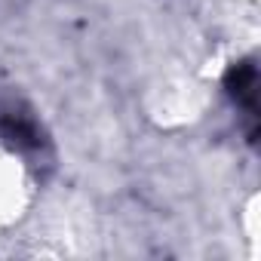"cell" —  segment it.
Wrapping results in <instances>:
<instances>
[{
    "label": "cell",
    "instance_id": "obj_1",
    "mask_svg": "<svg viewBox=\"0 0 261 261\" xmlns=\"http://www.w3.org/2000/svg\"><path fill=\"white\" fill-rule=\"evenodd\" d=\"M224 89L230 95V101L246 114V136L255 145L258 139V71L252 59H243L237 65H230L227 77H224Z\"/></svg>",
    "mask_w": 261,
    "mask_h": 261
},
{
    "label": "cell",
    "instance_id": "obj_2",
    "mask_svg": "<svg viewBox=\"0 0 261 261\" xmlns=\"http://www.w3.org/2000/svg\"><path fill=\"white\" fill-rule=\"evenodd\" d=\"M0 139L16 151H40L43 145V133L37 120L16 105L0 108Z\"/></svg>",
    "mask_w": 261,
    "mask_h": 261
}]
</instances>
